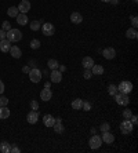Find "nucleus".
Here are the masks:
<instances>
[{
  "instance_id": "1",
  "label": "nucleus",
  "mask_w": 138,
  "mask_h": 153,
  "mask_svg": "<svg viewBox=\"0 0 138 153\" xmlns=\"http://www.w3.org/2000/svg\"><path fill=\"white\" fill-rule=\"evenodd\" d=\"M6 39H9L11 43H17L22 39V32H19L18 29H10L9 32H6Z\"/></svg>"
},
{
  "instance_id": "2",
  "label": "nucleus",
  "mask_w": 138,
  "mask_h": 153,
  "mask_svg": "<svg viewBox=\"0 0 138 153\" xmlns=\"http://www.w3.org/2000/svg\"><path fill=\"white\" fill-rule=\"evenodd\" d=\"M115 101L117 105H122V106H127L130 104V98H129V94H123V93H116L115 95Z\"/></svg>"
},
{
  "instance_id": "3",
  "label": "nucleus",
  "mask_w": 138,
  "mask_h": 153,
  "mask_svg": "<svg viewBox=\"0 0 138 153\" xmlns=\"http://www.w3.org/2000/svg\"><path fill=\"white\" fill-rule=\"evenodd\" d=\"M133 128H134V124L130 122V119H124V122L120 123V131L123 134H131L133 132Z\"/></svg>"
},
{
  "instance_id": "4",
  "label": "nucleus",
  "mask_w": 138,
  "mask_h": 153,
  "mask_svg": "<svg viewBox=\"0 0 138 153\" xmlns=\"http://www.w3.org/2000/svg\"><path fill=\"white\" fill-rule=\"evenodd\" d=\"M117 91L119 93H123V94H130L133 91V83L131 81H127V80L122 81L119 84V87H117Z\"/></svg>"
},
{
  "instance_id": "5",
  "label": "nucleus",
  "mask_w": 138,
  "mask_h": 153,
  "mask_svg": "<svg viewBox=\"0 0 138 153\" xmlns=\"http://www.w3.org/2000/svg\"><path fill=\"white\" fill-rule=\"evenodd\" d=\"M88 145H90V148L91 149H100L101 148V145H102V139H101V137L100 135H92L91 138H90V141H88Z\"/></svg>"
},
{
  "instance_id": "6",
  "label": "nucleus",
  "mask_w": 138,
  "mask_h": 153,
  "mask_svg": "<svg viewBox=\"0 0 138 153\" xmlns=\"http://www.w3.org/2000/svg\"><path fill=\"white\" fill-rule=\"evenodd\" d=\"M29 79L32 83H39L41 80V72L40 69H37V68H33L29 70Z\"/></svg>"
},
{
  "instance_id": "7",
  "label": "nucleus",
  "mask_w": 138,
  "mask_h": 153,
  "mask_svg": "<svg viewBox=\"0 0 138 153\" xmlns=\"http://www.w3.org/2000/svg\"><path fill=\"white\" fill-rule=\"evenodd\" d=\"M41 31H43V35H44V36H53V35L55 33V28H54L53 23L46 22V23H43Z\"/></svg>"
},
{
  "instance_id": "8",
  "label": "nucleus",
  "mask_w": 138,
  "mask_h": 153,
  "mask_svg": "<svg viewBox=\"0 0 138 153\" xmlns=\"http://www.w3.org/2000/svg\"><path fill=\"white\" fill-rule=\"evenodd\" d=\"M101 139H102V144H113L115 142V135L112 134V132H109V131H106V132H102V137H101Z\"/></svg>"
},
{
  "instance_id": "9",
  "label": "nucleus",
  "mask_w": 138,
  "mask_h": 153,
  "mask_svg": "<svg viewBox=\"0 0 138 153\" xmlns=\"http://www.w3.org/2000/svg\"><path fill=\"white\" fill-rule=\"evenodd\" d=\"M37 120H39V112H37V110H31V112L28 113L26 122L29 123V124H36Z\"/></svg>"
},
{
  "instance_id": "10",
  "label": "nucleus",
  "mask_w": 138,
  "mask_h": 153,
  "mask_svg": "<svg viewBox=\"0 0 138 153\" xmlns=\"http://www.w3.org/2000/svg\"><path fill=\"white\" fill-rule=\"evenodd\" d=\"M50 80L53 81V83H61V80H62V72H60L58 69H54V70H51Z\"/></svg>"
},
{
  "instance_id": "11",
  "label": "nucleus",
  "mask_w": 138,
  "mask_h": 153,
  "mask_svg": "<svg viewBox=\"0 0 138 153\" xmlns=\"http://www.w3.org/2000/svg\"><path fill=\"white\" fill-rule=\"evenodd\" d=\"M18 11L22 14H26L28 11H31V1L29 0H21V3L18 6Z\"/></svg>"
},
{
  "instance_id": "12",
  "label": "nucleus",
  "mask_w": 138,
  "mask_h": 153,
  "mask_svg": "<svg viewBox=\"0 0 138 153\" xmlns=\"http://www.w3.org/2000/svg\"><path fill=\"white\" fill-rule=\"evenodd\" d=\"M40 98L41 101H44V102H47V101H50L51 98H53V91L50 90V88H43V90L40 91Z\"/></svg>"
},
{
  "instance_id": "13",
  "label": "nucleus",
  "mask_w": 138,
  "mask_h": 153,
  "mask_svg": "<svg viewBox=\"0 0 138 153\" xmlns=\"http://www.w3.org/2000/svg\"><path fill=\"white\" fill-rule=\"evenodd\" d=\"M102 55H104V58L105 59H113L116 57V50L112 48V47H108L102 51Z\"/></svg>"
},
{
  "instance_id": "14",
  "label": "nucleus",
  "mask_w": 138,
  "mask_h": 153,
  "mask_svg": "<svg viewBox=\"0 0 138 153\" xmlns=\"http://www.w3.org/2000/svg\"><path fill=\"white\" fill-rule=\"evenodd\" d=\"M70 22H73L75 25H79V23L83 22V15L78 11H73V13L70 14Z\"/></svg>"
},
{
  "instance_id": "15",
  "label": "nucleus",
  "mask_w": 138,
  "mask_h": 153,
  "mask_svg": "<svg viewBox=\"0 0 138 153\" xmlns=\"http://www.w3.org/2000/svg\"><path fill=\"white\" fill-rule=\"evenodd\" d=\"M10 48H11V41H10L9 39L0 40V51H1V53H9Z\"/></svg>"
},
{
  "instance_id": "16",
  "label": "nucleus",
  "mask_w": 138,
  "mask_h": 153,
  "mask_svg": "<svg viewBox=\"0 0 138 153\" xmlns=\"http://www.w3.org/2000/svg\"><path fill=\"white\" fill-rule=\"evenodd\" d=\"M10 55H11V57H13V58H21V57H22V51H21V50H19V47L18 46H11V48H10Z\"/></svg>"
},
{
  "instance_id": "17",
  "label": "nucleus",
  "mask_w": 138,
  "mask_h": 153,
  "mask_svg": "<svg viewBox=\"0 0 138 153\" xmlns=\"http://www.w3.org/2000/svg\"><path fill=\"white\" fill-rule=\"evenodd\" d=\"M43 123L46 127H53L55 124V117L53 115H44L43 116Z\"/></svg>"
},
{
  "instance_id": "18",
  "label": "nucleus",
  "mask_w": 138,
  "mask_h": 153,
  "mask_svg": "<svg viewBox=\"0 0 138 153\" xmlns=\"http://www.w3.org/2000/svg\"><path fill=\"white\" fill-rule=\"evenodd\" d=\"M62 120H61V117H58V119H55V124L53 127H54V131L57 132V134H62L64 132V130H65V127H64V124H62Z\"/></svg>"
},
{
  "instance_id": "19",
  "label": "nucleus",
  "mask_w": 138,
  "mask_h": 153,
  "mask_svg": "<svg viewBox=\"0 0 138 153\" xmlns=\"http://www.w3.org/2000/svg\"><path fill=\"white\" fill-rule=\"evenodd\" d=\"M82 65L84 69H91V68L94 66V59H92L91 57H84L82 61Z\"/></svg>"
},
{
  "instance_id": "20",
  "label": "nucleus",
  "mask_w": 138,
  "mask_h": 153,
  "mask_svg": "<svg viewBox=\"0 0 138 153\" xmlns=\"http://www.w3.org/2000/svg\"><path fill=\"white\" fill-rule=\"evenodd\" d=\"M15 18H17V23H18V25H21V26H23V25H26V23L29 22V19H28L26 14L21 13V14H18Z\"/></svg>"
},
{
  "instance_id": "21",
  "label": "nucleus",
  "mask_w": 138,
  "mask_h": 153,
  "mask_svg": "<svg viewBox=\"0 0 138 153\" xmlns=\"http://www.w3.org/2000/svg\"><path fill=\"white\" fill-rule=\"evenodd\" d=\"M11 112H10V109L7 106H0V119L1 120H4V119H9Z\"/></svg>"
},
{
  "instance_id": "22",
  "label": "nucleus",
  "mask_w": 138,
  "mask_h": 153,
  "mask_svg": "<svg viewBox=\"0 0 138 153\" xmlns=\"http://www.w3.org/2000/svg\"><path fill=\"white\" fill-rule=\"evenodd\" d=\"M126 37H127V39H137V37H138L137 29H134V28H129V29L126 31Z\"/></svg>"
},
{
  "instance_id": "23",
  "label": "nucleus",
  "mask_w": 138,
  "mask_h": 153,
  "mask_svg": "<svg viewBox=\"0 0 138 153\" xmlns=\"http://www.w3.org/2000/svg\"><path fill=\"white\" fill-rule=\"evenodd\" d=\"M10 150H11V144H9L7 141H3V142H0V152L10 153Z\"/></svg>"
},
{
  "instance_id": "24",
  "label": "nucleus",
  "mask_w": 138,
  "mask_h": 153,
  "mask_svg": "<svg viewBox=\"0 0 138 153\" xmlns=\"http://www.w3.org/2000/svg\"><path fill=\"white\" fill-rule=\"evenodd\" d=\"M91 73L92 75H104V66L94 63V66L91 68Z\"/></svg>"
},
{
  "instance_id": "25",
  "label": "nucleus",
  "mask_w": 138,
  "mask_h": 153,
  "mask_svg": "<svg viewBox=\"0 0 138 153\" xmlns=\"http://www.w3.org/2000/svg\"><path fill=\"white\" fill-rule=\"evenodd\" d=\"M82 105H83V99H80V98H76L72 101V108L75 110H80L82 109Z\"/></svg>"
},
{
  "instance_id": "26",
  "label": "nucleus",
  "mask_w": 138,
  "mask_h": 153,
  "mask_svg": "<svg viewBox=\"0 0 138 153\" xmlns=\"http://www.w3.org/2000/svg\"><path fill=\"white\" fill-rule=\"evenodd\" d=\"M7 14H9V17H11V18H15L17 15L19 14L18 11V7H9V10H7Z\"/></svg>"
},
{
  "instance_id": "27",
  "label": "nucleus",
  "mask_w": 138,
  "mask_h": 153,
  "mask_svg": "<svg viewBox=\"0 0 138 153\" xmlns=\"http://www.w3.org/2000/svg\"><path fill=\"white\" fill-rule=\"evenodd\" d=\"M47 68L51 69V70H54L58 68V61L57 59H48V62H47Z\"/></svg>"
},
{
  "instance_id": "28",
  "label": "nucleus",
  "mask_w": 138,
  "mask_h": 153,
  "mask_svg": "<svg viewBox=\"0 0 138 153\" xmlns=\"http://www.w3.org/2000/svg\"><path fill=\"white\" fill-rule=\"evenodd\" d=\"M40 26H41L40 21H32V22H31V29H32L33 32L39 31V29H40Z\"/></svg>"
},
{
  "instance_id": "29",
  "label": "nucleus",
  "mask_w": 138,
  "mask_h": 153,
  "mask_svg": "<svg viewBox=\"0 0 138 153\" xmlns=\"http://www.w3.org/2000/svg\"><path fill=\"white\" fill-rule=\"evenodd\" d=\"M116 93H117V86H115V84H109V86H108V94L113 97Z\"/></svg>"
},
{
  "instance_id": "30",
  "label": "nucleus",
  "mask_w": 138,
  "mask_h": 153,
  "mask_svg": "<svg viewBox=\"0 0 138 153\" xmlns=\"http://www.w3.org/2000/svg\"><path fill=\"white\" fill-rule=\"evenodd\" d=\"M100 130H101V132H106V131H110V124L108 122L102 123L101 126H100Z\"/></svg>"
},
{
  "instance_id": "31",
  "label": "nucleus",
  "mask_w": 138,
  "mask_h": 153,
  "mask_svg": "<svg viewBox=\"0 0 138 153\" xmlns=\"http://www.w3.org/2000/svg\"><path fill=\"white\" fill-rule=\"evenodd\" d=\"M40 41L37 40V39H33V40H31V48H33V50H37L39 47H40Z\"/></svg>"
},
{
  "instance_id": "32",
  "label": "nucleus",
  "mask_w": 138,
  "mask_h": 153,
  "mask_svg": "<svg viewBox=\"0 0 138 153\" xmlns=\"http://www.w3.org/2000/svg\"><path fill=\"white\" fill-rule=\"evenodd\" d=\"M130 19H131V25H133L134 29H137L138 26V18H137V15H131L130 17Z\"/></svg>"
},
{
  "instance_id": "33",
  "label": "nucleus",
  "mask_w": 138,
  "mask_h": 153,
  "mask_svg": "<svg viewBox=\"0 0 138 153\" xmlns=\"http://www.w3.org/2000/svg\"><path fill=\"white\" fill-rule=\"evenodd\" d=\"M1 29H3L4 32H9L10 29H11V23H10L9 21H4V22L1 23Z\"/></svg>"
},
{
  "instance_id": "34",
  "label": "nucleus",
  "mask_w": 138,
  "mask_h": 153,
  "mask_svg": "<svg viewBox=\"0 0 138 153\" xmlns=\"http://www.w3.org/2000/svg\"><path fill=\"white\" fill-rule=\"evenodd\" d=\"M92 73H91V69H84V73H83V77L86 79V80H88V79H91Z\"/></svg>"
},
{
  "instance_id": "35",
  "label": "nucleus",
  "mask_w": 138,
  "mask_h": 153,
  "mask_svg": "<svg viewBox=\"0 0 138 153\" xmlns=\"http://www.w3.org/2000/svg\"><path fill=\"white\" fill-rule=\"evenodd\" d=\"M131 116H133V112H131L130 109H124L123 110V117L124 119H130Z\"/></svg>"
},
{
  "instance_id": "36",
  "label": "nucleus",
  "mask_w": 138,
  "mask_h": 153,
  "mask_svg": "<svg viewBox=\"0 0 138 153\" xmlns=\"http://www.w3.org/2000/svg\"><path fill=\"white\" fill-rule=\"evenodd\" d=\"M7 105H9V98L0 97V106H7Z\"/></svg>"
},
{
  "instance_id": "37",
  "label": "nucleus",
  "mask_w": 138,
  "mask_h": 153,
  "mask_svg": "<svg viewBox=\"0 0 138 153\" xmlns=\"http://www.w3.org/2000/svg\"><path fill=\"white\" fill-rule=\"evenodd\" d=\"M82 109H84L86 112H88V110H91V104H90V102H83Z\"/></svg>"
},
{
  "instance_id": "38",
  "label": "nucleus",
  "mask_w": 138,
  "mask_h": 153,
  "mask_svg": "<svg viewBox=\"0 0 138 153\" xmlns=\"http://www.w3.org/2000/svg\"><path fill=\"white\" fill-rule=\"evenodd\" d=\"M31 108H32V110H39V102L37 101H31Z\"/></svg>"
},
{
  "instance_id": "39",
  "label": "nucleus",
  "mask_w": 138,
  "mask_h": 153,
  "mask_svg": "<svg viewBox=\"0 0 138 153\" xmlns=\"http://www.w3.org/2000/svg\"><path fill=\"white\" fill-rule=\"evenodd\" d=\"M130 122L133 123L134 126H137V124H138V117H137V116H134V115H133V116L130 117Z\"/></svg>"
},
{
  "instance_id": "40",
  "label": "nucleus",
  "mask_w": 138,
  "mask_h": 153,
  "mask_svg": "<svg viewBox=\"0 0 138 153\" xmlns=\"http://www.w3.org/2000/svg\"><path fill=\"white\" fill-rule=\"evenodd\" d=\"M19 150H21V149H19L17 145H14V146H11V150H10V153H19Z\"/></svg>"
},
{
  "instance_id": "41",
  "label": "nucleus",
  "mask_w": 138,
  "mask_h": 153,
  "mask_svg": "<svg viewBox=\"0 0 138 153\" xmlns=\"http://www.w3.org/2000/svg\"><path fill=\"white\" fill-rule=\"evenodd\" d=\"M58 70L64 73L65 70H66V66H65V65H58Z\"/></svg>"
},
{
  "instance_id": "42",
  "label": "nucleus",
  "mask_w": 138,
  "mask_h": 153,
  "mask_svg": "<svg viewBox=\"0 0 138 153\" xmlns=\"http://www.w3.org/2000/svg\"><path fill=\"white\" fill-rule=\"evenodd\" d=\"M3 39H6V32L3 29H0V40H3Z\"/></svg>"
},
{
  "instance_id": "43",
  "label": "nucleus",
  "mask_w": 138,
  "mask_h": 153,
  "mask_svg": "<svg viewBox=\"0 0 138 153\" xmlns=\"http://www.w3.org/2000/svg\"><path fill=\"white\" fill-rule=\"evenodd\" d=\"M4 93V83L0 80V94H3Z\"/></svg>"
},
{
  "instance_id": "44",
  "label": "nucleus",
  "mask_w": 138,
  "mask_h": 153,
  "mask_svg": "<svg viewBox=\"0 0 138 153\" xmlns=\"http://www.w3.org/2000/svg\"><path fill=\"white\" fill-rule=\"evenodd\" d=\"M29 70H31V69H29V66H23L22 68V72L23 73H29Z\"/></svg>"
},
{
  "instance_id": "45",
  "label": "nucleus",
  "mask_w": 138,
  "mask_h": 153,
  "mask_svg": "<svg viewBox=\"0 0 138 153\" xmlns=\"http://www.w3.org/2000/svg\"><path fill=\"white\" fill-rule=\"evenodd\" d=\"M109 3H112L113 6H116L117 3H119V0H109Z\"/></svg>"
},
{
  "instance_id": "46",
  "label": "nucleus",
  "mask_w": 138,
  "mask_h": 153,
  "mask_svg": "<svg viewBox=\"0 0 138 153\" xmlns=\"http://www.w3.org/2000/svg\"><path fill=\"white\" fill-rule=\"evenodd\" d=\"M101 1H104V3H109V0H101Z\"/></svg>"
},
{
  "instance_id": "47",
  "label": "nucleus",
  "mask_w": 138,
  "mask_h": 153,
  "mask_svg": "<svg viewBox=\"0 0 138 153\" xmlns=\"http://www.w3.org/2000/svg\"><path fill=\"white\" fill-rule=\"evenodd\" d=\"M134 1H135V3H137V1H138V0H134Z\"/></svg>"
}]
</instances>
